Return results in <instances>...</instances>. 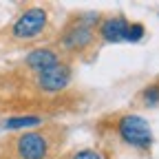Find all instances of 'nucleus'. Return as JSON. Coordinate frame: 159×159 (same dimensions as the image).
Returning <instances> with one entry per match:
<instances>
[{
	"mask_svg": "<svg viewBox=\"0 0 159 159\" xmlns=\"http://www.w3.org/2000/svg\"><path fill=\"white\" fill-rule=\"evenodd\" d=\"M142 104L152 108L159 104V84H148L144 91H142Z\"/></svg>",
	"mask_w": 159,
	"mask_h": 159,
	"instance_id": "9",
	"label": "nucleus"
},
{
	"mask_svg": "<svg viewBox=\"0 0 159 159\" xmlns=\"http://www.w3.org/2000/svg\"><path fill=\"white\" fill-rule=\"evenodd\" d=\"M25 64H27V69H31L38 75V73H42V71H49V69H53L57 64H62V55H60V51H55V49L38 47L31 53H27Z\"/></svg>",
	"mask_w": 159,
	"mask_h": 159,
	"instance_id": "6",
	"label": "nucleus"
},
{
	"mask_svg": "<svg viewBox=\"0 0 159 159\" xmlns=\"http://www.w3.org/2000/svg\"><path fill=\"white\" fill-rule=\"evenodd\" d=\"M40 124H42V117H38V115H13L9 119H5V128H9V130L35 128Z\"/></svg>",
	"mask_w": 159,
	"mask_h": 159,
	"instance_id": "8",
	"label": "nucleus"
},
{
	"mask_svg": "<svg viewBox=\"0 0 159 159\" xmlns=\"http://www.w3.org/2000/svg\"><path fill=\"white\" fill-rule=\"evenodd\" d=\"M95 25H97V16L86 13L80 16L73 25L66 27V31L60 38V47L69 53H82L95 44Z\"/></svg>",
	"mask_w": 159,
	"mask_h": 159,
	"instance_id": "1",
	"label": "nucleus"
},
{
	"mask_svg": "<svg viewBox=\"0 0 159 159\" xmlns=\"http://www.w3.org/2000/svg\"><path fill=\"white\" fill-rule=\"evenodd\" d=\"M49 25V13L44 7H29L18 16V20L11 27V35L16 40H33L42 35Z\"/></svg>",
	"mask_w": 159,
	"mask_h": 159,
	"instance_id": "3",
	"label": "nucleus"
},
{
	"mask_svg": "<svg viewBox=\"0 0 159 159\" xmlns=\"http://www.w3.org/2000/svg\"><path fill=\"white\" fill-rule=\"evenodd\" d=\"M117 135L126 146H133V148H139V150H146L152 144V128L148 124V119H144L142 115L119 117Z\"/></svg>",
	"mask_w": 159,
	"mask_h": 159,
	"instance_id": "2",
	"label": "nucleus"
},
{
	"mask_svg": "<svg viewBox=\"0 0 159 159\" xmlns=\"http://www.w3.org/2000/svg\"><path fill=\"white\" fill-rule=\"evenodd\" d=\"M71 159H104L99 150H91V148H84V150H77Z\"/></svg>",
	"mask_w": 159,
	"mask_h": 159,
	"instance_id": "11",
	"label": "nucleus"
},
{
	"mask_svg": "<svg viewBox=\"0 0 159 159\" xmlns=\"http://www.w3.org/2000/svg\"><path fill=\"white\" fill-rule=\"evenodd\" d=\"M130 22L122 16H113V18H104L97 25V35L104 40L106 44H117L126 40V31H128Z\"/></svg>",
	"mask_w": 159,
	"mask_h": 159,
	"instance_id": "7",
	"label": "nucleus"
},
{
	"mask_svg": "<svg viewBox=\"0 0 159 159\" xmlns=\"http://www.w3.org/2000/svg\"><path fill=\"white\" fill-rule=\"evenodd\" d=\"M13 152L18 159H47L51 155V139L47 133L27 130L16 137Z\"/></svg>",
	"mask_w": 159,
	"mask_h": 159,
	"instance_id": "4",
	"label": "nucleus"
},
{
	"mask_svg": "<svg viewBox=\"0 0 159 159\" xmlns=\"http://www.w3.org/2000/svg\"><path fill=\"white\" fill-rule=\"evenodd\" d=\"M69 82H71V69L64 62L35 75V86L42 93H60L69 86Z\"/></svg>",
	"mask_w": 159,
	"mask_h": 159,
	"instance_id": "5",
	"label": "nucleus"
},
{
	"mask_svg": "<svg viewBox=\"0 0 159 159\" xmlns=\"http://www.w3.org/2000/svg\"><path fill=\"white\" fill-rule=\"evenodd\" d=\"M144 25H139V22H135V25H130L128 27V31H126V40L124 42H139V40L144 38Z\"/></svg>",
	"mask_w": 159,
	"mask_h": 159,
	"instance_id": "10",
	"label": "nucleus"
}]
</instances>
